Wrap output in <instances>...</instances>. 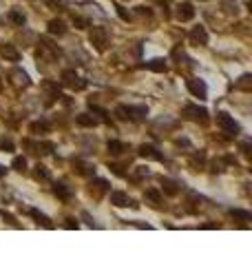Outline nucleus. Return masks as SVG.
Returning <instances> with one entry per match:
<instances>
[{
	"label": "nucleus",
	"instance_id": "16",
	"mask_svg": "<svg viewBox=\"0 0 252 266\" xmlns=\"http://www.w3.org/2000/svg\"><path fill=\"white\" fill-rule=\"evenodd\" d=\"M230 215H233L234 220H241V222H250L252 220V213L250 211H241V208H230Z\"/></svg>",
	"mask_w": 252,
	"mask_h": 266
},
{
	"label": "nucleus",
	"instance_id": "26",
	"mask_svg": "<svg viewBox=\"0 0 252 266\" xmlns=\"http://www.w3.org/2000/svg\"><path fill=\"white\" fill-rule=\"evenodd\" d=\"M11 166H14L16 171H24V169H27V160H24V158H14Z\"/></svg>",
	"mask_w": 252,
	"mask_h": 266
},
{
	"label": "nucleus",
	"instance_id": "4",
	"mask_svg": "<svg viewBox=\"0 0 252 266\" xmlns=\"http://www.w3.org/2000/svg\"><path fill=\"white\" fill-rule=\"evenodd\" d=\"M181 116H186L188 120H197V122H208V111L204 106H197V104H186Z\"/></svg>",
	"mask_w": 252,
	"mask_h": 266
},
{
	"label": "nucleus",
	"instance_id": "2",
	"mask_svg": "<svg viewBox=\"0 0 252 266\" xmlns=\"http://www.w3.org/2000/svg\"><path fill=\"white\" fill-rule=\"evenodd\" d=\"M217 126H219L221 131H224V133H226L228 138H237V136H239V131H241V129H239V124L234 122V118L228 116L226 111L217 113Z\"/></svg>",
	"mask_w": 252,
	"mask_h": 266
},
{
	"label": "nucleus",
	"instance_id": "17",
	"mask_svg": "<svg viewBox=\"0 0 252 266\" xmlns=\"http://www.w3.org/2000/svg\"><path fill=\"white\" fill-rule=\"evenodd\" d=\"M9 20H11L14 24H18V27H22V24L27 22V16H24L20 9H11V11H9Z\"/></svg>",
	"mask_w": 252,
	"mask_h": 266
},
{
	"label": "nucleus",
	"instance_id": "10",
	"mask_svg": "<svg viewBox=\"0 0 252 266\" xmlns=\"http://www.w3.org/2000/svg\"><path fill=\"white\" fill-rule=\"evenodd\" d=\"M49 34L51 36H64L67 34V24H64V20H60V18H53V20H49Z\"/></svg>",
	"mask_w": 252,
	"mask_h": 266
},
{
	"label": "nucleus",
	"instance_id": "20",
	"mask_svg": "<svg viewBox=\"0 0 252 266\" xmlns=\"http://www.w3.org/2000/svg\"><path fill=\"white\" fill-rule=\"evenodd\" d=\"M29 131H31V133H47V131H49V122L47 120H38V122H34V124L29 126Z\"/></svg>",
	"mask_w": 252,
	"mask_h": 266
},
{
	"label": "nucleus",
	"instance_id": "15",
	"mask_svg": "<svg viewBox=\"0 0 252 266\" xmlns=\"http://www.w3.org/2000/svg\"><path fill=\"white\" fill-rule=\"evenodd\" d=\"M146 69H151V71H157V73H164L166 71V60H162V58H155V60H148L146 64H144Z\"/></svg>",
	"mask_w": 252,
	"mask_h": 266
},
{
	"label": "nucleus",
	"instance_id": "5",
	"mask_svg": "<svg viewBox=\"0 0 252 266\" xmlns=\"http://www.w3.org/2000/svg\"><path fill=\"white\" fill-rule=\"evenodd\" d=\"M186 87H188V91H191L195 98H199V100H206V96H208V87H206V82L199 80V78L186 80Z\"/></svg>",
	"mask_w": 252,
	"mask_h": 266
},
{
	"label": "nucleus",
	"instance_id": "9",
	"mask_svg": "<svg viewBox=\"0 0 252 266\" xmlns=\"http://www.w3.org/2000/svg\"><path fill=\"white\" fill-rule=\"evenodd\" d=\"M177 18H179L181 22H188V20L195 18V9H193L191 2H181V5L177 7Z\"/></svg>",
	"mask_w": 252,
	"mask_h": 266
},
{
	"label": "nucleus",
	"instance_id": "35",
	"mask_svg": "<svg viewBox=\"0 0 252 266\" xmlns=\"http://www.w3.org/2000/svg\"><path fill=\"white\" fill-rule=\"evenodd\" d=\"M0 91H2V82H0Z\"/></svg>",
	"mask_w": 252,
	"mask_h": 266
},
{
	"label": "nucleus",
	"instance_id": "27",
	"mask_svg": "<svg viewBox=\"0 0 252 266\" xmlns=\"http://www.w3.org/2000/svg\"><path fill=\"white\" fill-rule=\"evenodd\" d=\"M91 111H93V113H97V116H100L104 122H109V113H106L104 109H100V106H96V104H91Z\"/></svg>",
	"mask_w": 252,
	"mask_h": 266
},
{
	"label": "nucleus",
	"instance_id": "23",
	"mask_svg": "<svg viewBox=\"0 0 252 266\" xmlns=\"http://www.w3.org/2000/svg\"><path fill=\"white\" fill-rule=\"evenodd\" d=\"M34 175H36V178H38V180H49V178H51V175H49V171H47V166H42V164H38V166H36Z\"/></svg>",
	"mask_w": 252,
	"mask_h": 266
},
{
	"label": "nucleus",
	"instance_id": "1",
	"mask_svg": "<svg viewBox=\"0 0 252 266\" xmlns=\"http://www.w3.org/2000/svg\"><path fill=\"white\" fill-rule=\"evenodd\" d=\"M115 116L119 120H133V122H139L148 116V106L144 104H119L115 109Z\"/></svg>",
	"mask_w": 252,
	"mask_h": 266
},
{
	"label": "nucleus",
	"instance_id": "34",
	"mask_svg": "<svg viewBox=\"0 0 252 266\" xmlns=\"http://www.w3.org/2000/svg\"><path fill=\"white\" fill-rule=\"evenodd\" d=\"M11 146H14V144H11V142H9V140H5V142H0V149H11Z\"/></svg>",
	"mask_w": 252,
	"mask_h": 266
},
{
	"label": "nucleus",
	"instance_id": "25",
	"mask_svg": "<svg viewBox=\"0 0 252 266\" xmlns=\"http://www.w3.org/2000/svg\"><path fill=\"white\" fill-rule=\"evenodd\" d=\"M221 5H224L226 14H237V2H234V0H224Z\"/></svg>",
	"mask_w": 252,
	"mask_h": 266
},
{
	"label": "nucleus",
	"instance_id": "14",
	"mask_svg": "<svg viewBox=\"0 0 252 266\" xmlns=\"http://www.w3.org/2000/svg\"><path fill=\"white\" fill-rule=\"evenodd\" d=\"M53 193H56V195H58V198H60V200H71V198H73L71 189H69L67 184H62V182L53 184Z\"/></svg>",
	"mask_w": 252,
	"mask_h": 266
},
{
	"label": "nucleus",
	"instance_id": "12",
	"mask_svg": "<svg viewBox=\"0 0 252 266\" xmlns=\"http://www.w3.org/2000/svg\"><path fill=\"white\" fill-rule=\"evenodd\" d=\"M76 122L80 126H86V129H93V126H97V118L96 116H91V113H80V116L76 118Z\"/></svg>",
	"mask_w": 252,
	"mask_h": 266
},
{
	"label": "nucleus",
	"instance_id": "22",
	"mask_svg": "<svg viewBox=\"0 0 252 266\" xmlns=\"http://www.w3.org/2000/svg\"><path fill=\"white\" fill-rule=\"evenodd\" d=\"M146 200L153 204V206H157V204L162 202V193H159L157 189H148L146 191Z\"/></svg>",
	"mask_w": 252,
	"mask_h": 266
},
{
	"label": "nucleus",
	"instance_id": "30",
	"mask_svg": "<svg viewBox=\"0 0 252 266\" xmlns=\"http://www.w3.org/2000/svg\"><path fill=\"white\" fill-rule=\"evenodd\" d=\"M109 169H113V173L115 175H124V171H122V166H117V164H111Z\"/></svg>",
	"mask_w": 252,
	"mask_h": 266
},
{
	"label": "nucleus",
	"instance_id": "32",
	"mask_svg": "<svg viewBox=\"0 0 252 266\" xmlns=\"http://www.w3.org/2000/svg\"><path fill=\"white\" fill-rule=\"evenodd\" d=\"M64 226H67V228H78V222H76V220H71V218H69Z\"/></svg>",
	"mask_w": 252,
	"mask_h": 266
},
{
	"label": "nucleus",
	"instance_id": "21",
	"mask_svg": "<svg viewBox=\"0 0 252 266\" xmlns=\"http://www.w3.org/2000/svg\"><path fill=\"white\" fill-rule=\"evenodd\" d=\"M162 186L168 195H177V191H179V184L173 182V180H162Z\"/></svg>",
	"mask_w": 252,
	"mask_h": 266
},
{
	"label": "nucleus",
	"instance_id": "24",
	"mask_svg": "<svg viewBox=\"0 0 252 266\" xmlns=\"http://www.w3.org/2000/svg\"><path fill=\"white\" fill-rule=\"evenodd\" d=\"M73 24H76L78 29H86V27H91L89 20L82 18V16H76V14H73Z\"/></svg>",
	"mask_w": 252,
	"mask_h": 266
},
{
	"label": "nucleus",
	"instance_id": "11",
	"mask_svg": "<svg viewBox=\"0 0 252 266\" xmlns=\"http://www.w3.org/2000/svg\"><path fill=\"white\" fill-rule=\"evenodd\" d=\"M191 40L195 44H208V31H206V27H195V29L191 31Z\"/></svg>",
	"mask_w": 252,
	"mask_h": 266
},
{
	"label": "nucleus",
	"instance_id": "13",
	"mask_svg": "<svg viewBox=\"0 0 252 266\" xmlns=\"http://www.w3.org/2000/svg\"><path fill=\"white\" fill-rule=\"evenodd\" d=\"M27 213H29V215H31V218H34L38 224H42V226H47V228H53V222L47 218V215H44V213H40L38 208H29Z\"/></svg>",
	"mask_w": 252,
	"mask_h": 266
},
{
	"label": "nucleus",
	"instance_id": "8",
	"mask_svg": "<svg viewBox=\"0 0 252 266\" xmlns=\"http://www.w3.org/2000/svg\"><path fill=\"white\" fill-rule=\"evenodd\" d=\"M62 80H64V84H69V87L78 89V91L86 87V80L78 78V73H76V71H64V73H62Z\"/></svg>",
	"mask_w": 252,
	"mask_h": 266
},
{
	"label": "nucleus",
	"instance_id": "33",
	"mask_svg": "<svg viewBox=\"0 0 252 266\" xmlns=\"http://www.w3.org/2000/svg\"><path fill=\"white\" fill-rule=\"evenodd\" d=\"M82 218L86 220V224H89V226H96V224H93V220H91V215H89V213H82Z\"/></svg>",
	"mask_w": 252,
	"mask_h": 266
},
{
	"label": "nucleus",
	"instance_id": "29",
	"mask_svg": "<svg viewBox=\"0 0 252 266\" xmlns=\"http://www.w3.org/2000/svg\"><path fill=\"white\" fill-rule=\"evenodd\" d=\"M2 218H5V220H7V222H9V224H14V226H18V222H16V220L11 218L9 213H5V211H2Z\"/></svg>",
	"mask_w": 252,
	"mask_h": 266
},
{
	"label": "nucleus",
	"instance_id": "31",
	"mask_svg": "<svg viewBox=\"0 0 252 266\" xmlns=\"http://www.w3.org/2000/svg\"><path fill=\"white\" fill-rule=\"evenodd\" d=\"M248 80H250V76H243V78H241V82H239V87H243V89H250V87H248Z\"/></svg>",
	"mask_w": 252,
	"mask_h": 266
},
{
	"label": "nucleus",
	"instance_id": "28",
	"mask_svg": "<svg viewBox=\"0 0 252 266\" xmlns=\"http://www.w3.org/2000/svg\"><path fill=\"white\" fill-rule=\"evenodd\" d=\"M115 9H117V16H119V18H122V20H131V14H129V11H126V9H124L122 5H117V7H115Z\"/></svg>",
	"mask_w": 252,
	"mask_h": 266
},
{
	"label": "nucleus",
	"instance_id": "3",
	"mask_svg": "<svg viewBox=\"0 0 252 266\" xmlns=\"http://www.w3.org/2000/svg\"><path fill=\"white\" fill-rule=\"evenodd\" d=\"M91 44L97 49V51H104L106 44H109V34H106L104 27H93V31H91Z\"/></svg>",
	"mask_w": 252,
	"mask_h": 266
},
{
	"label": "nucleus",
	"instance_id": "19",
	"mask_svg": "<svg viewBox=\"0 0 252 266\" xmlns=\"http://www.w3.org/2000/svg\"><path fill=\"white\" fill-rule=\"evenodd\" d=\"M2 56H5V58H9L11 62H18V60H20V53L16 51L11 44H5V47H2Z\"/></svg>",
	"mask_w": 252,
	"mask_h": 266
},
{
	"label": "nucleus",
	"instance_id": "18",
	"mask_svg": "<svg viewBox=\"0 0 252 266\" xmlns=\"http://www.w3.org/2000/svg\"><path fill=\"white\" fill-rule=\"evenodd\" d=\"M109 153H113V155H119V153H124L126 151V144L124 142H119V140H109Z\"/></svg>",
	"mask_w": 252,
	"mask_h": 266
},
{
	"label": "nucleus",
	"instance_id": "6",
	"mask_svg": "<svg viewBox=\"0 0 252 266\" xmlns=\"http://www.w3.org/2000/svg\"><path fill=\"white\" fill-rule=\"evenodd\" d=\"M111 204H113V206H131V208L139 206V204L135 202V200H131L124 191H111Z\"/></svg>",
	"mask_w": 252,
	"mask_h": 266
},
{
	"label": "nucleus",
	"instance_id": "7",
	"mask_svg": "<svg viewBox=\"0 0 252 266\" xmlns=\"http://www.w3.org/2000/svg\"><path fill=\"white\" fill-rule=\"evenodd\" d=\"M139 155H142V158H148V160H157V162H164V153L159 149H157V146H153V144H142L139 146V151H137Z\"/></svg>",
	"mask_w": 252,
	"mask_h": 266
}]
</instances>
